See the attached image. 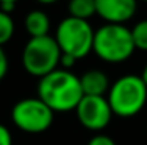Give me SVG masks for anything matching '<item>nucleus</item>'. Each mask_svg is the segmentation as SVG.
<instances>
[{
	"mask_svg": "<svg viewBox=\"0 0 147 145\" xmlns=\"http://www.w3.org/2000/svg\"><path fill=\"white\" fill-rule=\"evenodd\" d=\"M75 114L78 122L91 131H102L107 128L114 116L107 97L96 95H83L75 108Z\"/></svg>",
	"mask_w": 147,
	"mask_h": 145,
	"instance_id": "obj_7",
	"label": "nucleus"
},
{
	"mask_svg": "<svg viewBox=\"0 0 147 145\" xmlns=\"http://www.w3.org/2000/svg\"><path fill=\"white\" fill-rule=\"evenodd\" d=\"M107 100L114 116L133 117L146 106L147 86L138 75H124L110 86Z\"/></svg>",
	"mask_w": 147,
	"mask_h": 145,
	"instance_id": "obj_2",
	"label": "nucleus"
},
{
	"mask_svg": "<svg viewBox=\"0 0 147 145\" xmlns=\"http://www.w3.org/2000/svg\"><path fill=\"white\" fill-rule=\"evenodd\" d=\"M135 50L130 28L121 23H107L94 31L92 51L105 63H124Z\"/></svg>",
	"mask_w": 147,
	"mask_h": 145,
	"instance_id": "obj_3",
	"label": "nucleus"
},
{
	"mask_svg": "<svg viewBox=\"0 0 147 145\" xmlns=\"http://www.w3.org/2000/svg\"><path fill=\"white\" fill-rule=\"evenodd\" d=\"M14 20H13L11 14L0 11V47L11 41L13 34H14Z\"/></svg>",
	"mask_w": 147,
	"mask_h": 145,
	"instance_id": "obj_12",
	"label": "nucleus"
},
{
	"mask_svg": "<svg viewBox=\"0 0 147 145\" xmlns=\"http://www.w3.org/2000/svg\"><path fill=\"white\" fill-rule=\"evenodd\" d=\"M139 77L142 78V81H144V84L147 86V64L144 65V69H142V74L139 75Z\"/></svg>",
	"mask_w": 147,
	"mask_h": 145,
	"instance_id": "obj_19",
	"label": "nucleus"
},
{
	"mask_svg": "<svg viewBox=\"0 0 147 145\" xmlns=\"http://www.w3.org/2000/svg\"><path fill=\"white\" fill-rule=\"evenodd\" d=\"M39 3H44V5H52V3L58 2V0H38Z\"/></svg>",
	"mask_w": 147,
	"mask_h": 145,
	"instance_id": "obj_20",
	"label": "nucleus"
},
{
	"mask_svg": "<svg viewBox=\"0 0 147 145\" xmlns=\"http://www.w3.org/2000/svg\"><path fill=\"white\" fill-rule=\"evenodd\" d=\"M25 30L31 37L45 36L50 30V19L44 11L33 9L25 17Z\"/></svg>",
	"mask_w": 147,
	"mask_h": 145,
	"instance_id": "obj_10",
	"label": "nucleus"
},
{
	"mask_svg": "<svg viewBox=\"0 0 147 145\" xmlns=\"http://www.w3.org/2000/svg\"><path fill=\"white\" fill-rule=\"evenodd\" d=\"M6 72H8V58H6L3 48L0 47V81L5 78Z\"/></svg>",
	"mask_w": 147,
	"mask_h": 145,
	"instance_id": "obj_17",
	"label": "nucleus"
},
{
	"mask_svg": "<svg viewBox=\"0 0 147 145\" xmlns=\"http://www.w3.org/2000/svg\"><path fill=\"white\" fill-rule=\"evenodd\" d=\"M130 31H131L135 48L142 50V51H147V19L138 22Z\"/></svg>",
	"mask_w": 147,
	"mask_h": 145,
	"instance_id": "obj_13",
	"label": "nucleus"
},
{
	"mask_svg": "<svg viewBox=\"0 0 147 145\" xmlns=\"http://www.w3.org/2000/svg\"><path fill=\"white\" fill-rule=\"evenodd\" d=\"M59 58H61V50L55 37L49 34L30 37L22 51V65L31 77L42 78L44 75L58 69Z\"/></svg>",
	"mask_w": 147,
	"mask_h": 145,
	"instance_id": "obj_4",
	"label": "nucleus"
},
{
	"mask_svg": "<svg viewBox=\"0 0 147 145\" xmlns=\"http://www.w3.org/2000/svg\"><path fill=\"white\" fill-rule=\"evenodd\" d=\"M67 11L71 17L88 20L96 14V0H69Z\"/></svg>",
	"mask_w": 147,
	"mask_h": 145,
	"instance_id": "obj_11",
	"label": "nucleus"
},
{
	"mask_svg": "<svg viewBox=\"0 0 147 145\" xmlns=\"http://www.w3.org/2000/svg\"><path fill=\"white\" fill-rule=\"evenodd\" d=\"M14 8H16V3H13V2H2L0 3V11L8 13V14H11Z\"/></svg>",
	"mask_w": 147,
	"mask_h": 145,
	"instance_id": "obj_18",
	"label": "nucleus"
},
{
	"mask_svg": "<svg viewBox=\"0 0 147 145\" xmlns=\"http://www.w3.org/2000/svg\"><path fill=\"white\" fill-rule=\"evenodd\" d=\"M83 95H96L105 97L110 91V80L102 70H88L80 77Z\"/></svg>",
	"mask_w": 147,
	"mask_h": 145,
	"instance_id": "obj_9",
	"label": "nucleus"
},
{
	"mask_svg": "<svg viewBox=\"0 0 147 145\" xmlns=\"http://www.w3.org/2000/svg\"><path fill=\"white\" fill-rule=\"evenodd\" d=\"M138 0H96V14L107 23L124 25L136 13Z\"/></svg>",
	"mask_w": 147,
	"mask_h": 145,
	"instance_id": "obj_8",
	"label": "nucleus"
},
{
	"mask_svg": "<svg viewBox=\"0 0 147 145\" xmlns=\"http://www.w3.org/2000/svg\"><path fill=\"white\" fill-rule=\"evenodd\" d=\"M88 145H116V142L107 134H96L89 139Z\"/></svg>",
	"mask_w": 147,
	"mask_h": 145,
	"instance_id": "obj_14",
	"label": "nucleus"
},
{
	"mask_svg": "<svg viewBox=\"0 0 147 145\" xmlns=\"http://www.w3.org/2000/svg\"><path fill=\"white\" fill-rule=\"evenodd\" d=\"M77 63V59L71 55H66V53H61V58H59V65L61 69H66V70H71V67H74V64Z\"/></svg>",
	"mask_w": 147,
	"mask_h": 145,
	"instance_id": "obj_16",
	"label": "nucleus"
},
{
	"mask_svg": "<svg viewBox=\"0 0 147 145\" xmlns=\"http://www.w3.org/2000/svg\"><path fill=\"white\" fill-rule=\"evenodd\" d=\"M38 97L53 112L75 111L83 97L80 77L66 69H55L53 72L39 78Z\"/></svg>",
	"mask_w": 147,
	"mask_h": 145,
	"instance_id": "obj_1",
	"label": "nucleus"
},
{
	"mask_svg": "<svg viewBox=\"0 0 147 145\" xmlns=\"http://www.w3.org/2000/svg\"><path fill=\"white\" fill-rule=\"evenodd\" d=\"M0 145H13L11 131L2 123H0Z\"/></svg>",
	"mask_w": 147,
	"mask_h": 145,
	"instance_id": "obj_15",
	"label": "nucleus"
},
{
	"mask_svg": "<svg viewBox=\"0 0 147 145\" xmlns=\"http://www.w3.org/2000/svg\"><path fill=\"white\" fill-rule=\"evenodd\" d=\"M142 2H146V3H147V0H142Z\"/></svg>",
	"mask_w": 147,
	"mask_h": 145,
	"instance_id": "obj_22",
	"label": "nucleus"
},
{
	"mask_svg": "<svg viewBox=\"0 0 147 145\" xmlns=\"http://www.w3.org/2000/svg\"><path fill=\"white\" fill-rule=\"evenodd\" d=\"M2 2H13V3H17V0H0V3Z\"/></svg>",
	"mask_w": 147,
	"mask_h": 145,
	"instance_id": "obj_21",
	"label": "nucleus"
},
{
	"mask_svg": "<svg viewBox=\"0 0 147 145\" xmlns=\"http://www.w3.org/2000/svg\"><path fill=\"white\" fill-rule=\"evenodd\" d=\"M55 41L61 53L71 55L78 61L92 51L94 30L88 20L69 16L58 23Z\"/></svg>",
	"mask_w": 147,
	"mask_h": 145,
	"instance_id": "obj_5",
	"label": "nucleus"
},
{
	"mask_svg": "<svg viewBox=\"0 0 147 145\" xmlns=\"http://www.w3.org/2000/svg\"><path fill=\"white\" fill-rule=\"evenodd\" d=\"M53 114L55 112L39 97H30V98L19 100L13 106L11 120L24 133L41 134L52 126Z\"/></svg>",
	"mask_w": 147,
	"mask_h": 145,
	"instance_id": "obj_6",
	"label": "nucleus"
}]
</instances>
